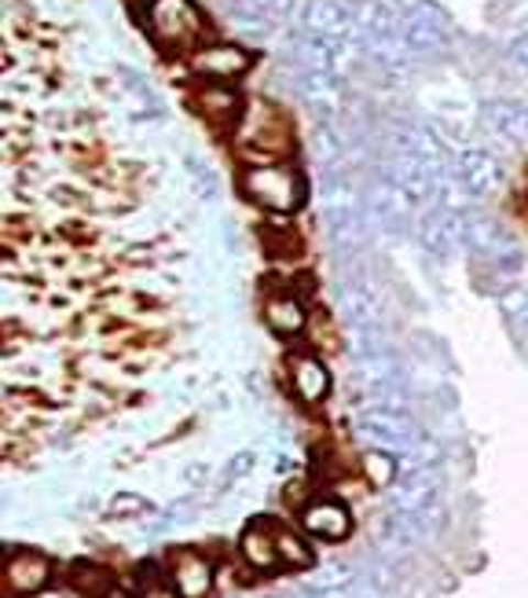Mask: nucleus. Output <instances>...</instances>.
Returning a JSON list of instances; mask_svg holds the SVG:
<instances>
[{
    "label": "nucleus",
    "mask_w": 528,
    "mask_h": 598,
    "mask_svg": "<svg viewBox=\"0 0 528 598\" xmlns=\"http://www.w3.org/2000/svg\"><path fill=\"white\" fill-rule=\"evenodd\" d=\"M352 37L360 41V48L385 70H400L411 59V48L404 41L400 12L385 0H360L356 4V26Z\"/></svg>",
    "instance_id": "1"
},
{
    "label": "nucleus",
    "mask_w": 528,
    "mask_h": 598,
    "mask_svg": "<svg viewBox=\"0 0 528 598\" xmlns=\"http://www.w3.org/2000/svg\"><path fill=\"white\" fill-rule=\"evenodd\" d=\"M242 191H246L257 206L275 210V213L297 210V206H301V195H305L301 177L283 166H253L246 177H242Z\"/></svg>",
    "instance_id": "2"
},
{
    "label": "nucleus",
    "mask_w": 528,
    "mask_h": 598,
    "mask_svg": "<svg viewBox=\"0 0 528 598\" xmlns=\"http://www.w3.org/2000/svg\"><path fill=\"white\" fill-rule=\"evenodd\" d=\"M400 26L411 56H433L448 45V19L429 0H400Z\"/></svg>",
    "instance_id": "3"
},
{
    "label": "nucleus",
    "mask_w": 528,
    "mask_h": 598,
    "mask_svg": "<svg viewBox=\"0 0 528 598\" xmlns=\"http://www.w3.org/2000/svg\"><path fill=\"white\" fill-rule=\"evenodd\" d=\"M151 30L165 48H187L206 34V23L191 0H154Z\"/></svg>",
    "instance_id": "4"
},
{
    "label": "nucleus",
    "mask_w": 528,
    "mask_h": 598,
    "mask_svg": "<svg viewBox=\"0 0 528 598\" xmlns=\"http://www.w3.org/2000/svg\"><path fill=\"white\" fill-rule=\"evenodd\" d=\"M352 26H356V8H349L345 0H308L301 15V34L327 41L334 48L349 45Z\"/></svg>",
    "instance_id": "5"
},
{
    "label": "nucleus",
    "mask_w": 528,
    "mask_h": 598,
    "mask_svg": "<svg viewBox=\"0 0 528 598\" xmlns=\"http://www.w3.org/2000/svg\"><path fill=\"white\" fill-rule=\"evenodd\" d=\"M52 580V562L37 551H11L4 562V587L11 598H26L44 591Z\"/></svg>",
    "instance_id": "6"
},
{
    "label": "nucleus",
    "mask_w": 528,
    "mask_h": 598,
    "mask_svg": "<svg viewBox=\"0 0 528 598\" xmlns=\"http://www.w3.org/2000/svg\"><path fill=\"white\" fill-rule=\"evenodd\" d=\"M301 521H305V529L312 532V536L319 540H330V543H338V540H345L349 532H352V518H349V507L345 503H338V499H308L305 510H301Z\"/></svg>",
    "instance_id": "7"
},
{
    "label": "nucleus",
    "mask_w": 528,
    "mask_h": 598,
    "mask_svg": "<svg viewBox=\"0 0 528 598\" xmlns=\"http://www.w3.org/2000/svg\"><path fill=\"white\" fill-rule=\"evenodd\" d=\"M418 239H422V246L433 250V254H451L455 246L466 243V217L440 206V210L426 213L422 221H418Z\"/></svg>",
    "instance_id": "8"
},
{
    "label": "nucleus",
    "mask_w": 528,
    "mask_h": 598,
    "mask_svg": "<svg viewBox=\"0 0 528 598\" xmlns=\"http://www.w3.org/2000/svg\"><path fill=\"white\" fill-rule=\"evenodd\" d=\"M294 12V0H239L231 8V23L242 34H264L272 26H283Z\"/></svg>",
    "instance_id": "9"
},
{
    "label": "nucleus",
    "mask_w": 528,
    "mask_h": 598,
    "mask_svg": "<svg viewBox=\"0 0 528 598\" xmlns=\"http://www.w3.org/2000/svg\"><path fill=\"white\" fill-rule=\"evenodd\" d=\"M290 383L294 394L305 400V405H319L330 394V372L327 364L312 353H297L290 356Z\"/></svg>",
    "instance_id": "10"
},
{
    "label": "nucleus",
    "mask_w": 528,
    "mask_h": 598,
    "mask_svg": "<svg viewBox=\"0 0 528 598\" xmlns=\"http://www.w3.org/2000/svg\"><path fill=\"white\" fill-rule=\"evenodd\" d=\"M173 584L184 598H206L213 587V565L206 554L198 551H180L173 558Z\"/></svg>",
    "instance_id": "11"
},
{
    "label": "nucleus",
    "mask_w": 528,
    "mask_h": 598,
    "mask_svg": "<svg viewBox=\"0 0 528 598\" xmlns=\"http://www.w3.org/2000/svg\"><path fill=\"white\" fill-rule=\"evenodd\" d=\"M455 177L462 180V188L470 195H488L503 184V169H499V162L492 155H484V151H466V155H459Z\"/></svg>",
    "instance_id": "12"
},
{
    "label": "nucleus",
    "mask_w": 528,
    "mask_h": 598,
    "mask_svg": "<svg viewBox=\"0 0 528 598\" xmlns=\"http://www.w3.org/2000/svg\"><path fill=\"white\" fill-rule=\"evenodd\" d=\"M484 125L506 144H528V107L517 103H488L484 107Z\"/></svg>",
    "instance_id": "13"
},
{
    "label": "nucleus",
    "mask_w": 528,
    "mask_h": 598,
    "mask_svg": "<svg viewBox=\"0 0 528 598\" xmlns=\"http://www.w3.org/2000/svg\"><path fill=\"white\" fill-rule=\"evenodd\" d=\"M264 320H268V328L275 334H283V339H294V334L305 331V306L301 298H297L294 290L286 294H275V298H268V306H264Z\"/></svg>",
    "instance_id": "14"
},
{
    "label": "nucleus",
    "mask_w": 528,
    "mask_h": 598,
    "mask_svg": "<svg viewBox=\"0 0 528 598\" xmlns=\"http://www.w3.org/2000/svg\"><path fill=\"white\" fill-rule=\"evenodd\" d=\"M195 70L206 78H239L242 70H250V56L235 45H213L195 56Z\"/></svg>",
    "instance_id": "15"
},
{
    "label": "nucleus",
    "mask_w": 528,
    "mask_h": 598,
    "mask_svg": "<svg viewBox=\"0 0 528 598\" xmlns=\"http://www.w3.org/2000/svg\"><path fill=\"white\" fill-rule=\"evenodd\" d=\"M275 532L279 529L264 525V521H257V525H250L246 532H242L239 551L253 569H275V565H279V543H275Z\"/></svg>",
    "instance_id": "16"
},
{
    "label": "nucleus",
    "mask_w": 528,
    "mask_h": 598,
    "mask_svg": "<svg viewBox=\"0 0 528 598\" xmlns=\"http://www.w3.org/2000/svg\"><path fill=\"white\" fill-rule=\"evenodd\" d=\"M70 587L81 598H107L114 591V576L96 562H77L70 569Z\"/></svg>",
    "instance_id": "17"
},
{
    "label": "nucleus",
    "mask_w": 528,
    "mask_h": 598,
    "mask_svg": "<svg viewBox=\"0 0 528 598\" xmlns=\"http://www.w3.org/2000/svg\"><path fill=\"white\" fill-rule=\"evenodd\" d=\"M275 543H279V565H294V569H308V565H312V551H308L305 540H297L294 532L279 529L275 532Z\"/></svg>",
    "instance_id": "18"
},
{
    "label": "nucleus",
    "mask_w": 528,
    "mask_h": 598,
    "mask_svg": "<svg viewBox=\"0 0 528 598\" xmlns=\"http://www.w3.org/2000/svg\"><path fill=\"white\" fill-rule=\"evenodd\" d=\"M363 474H367L371 485H393V474H396V463L389 452L382 449H371L367 455H363Z\"/></svg>",
    "instance_id": "19"
},
{
    "label": "nucleus",
    "mask_w": 528,
    "mask_h": 598,
    "mask_svg": "<svg viewBox=\"0 0 528 598\" xmlns=\"http://www.w3.org/2000/svg\"><path fill=\"white\" fill-rule=\"evenodd\" d=\"M202 111L209 118H228L235 114V96L224 92V89H206L202 92Z\"/></svg>",
    "instance_id": "20"
},
{
    "label": "nucleus",
    "mask_w": 528,
    "mask_h": 598,
    "mask_svg": "<svg viewBox=\"0 0 528 598\" xmlns=\"http://www.w3.org/2000/svg\"><path fill=\"white\" fill-rule=\"evenodd\" d=\"M499 306H503V312H506V317H510L514 323L528 320V290H506Z\"/></svg>",
    "instance_id": "21"
},
{
    "label": "nucleus",
    "mask_w": 528,
    "mask_h": 598,
    "mask_svg": "<svg viewBox=\"0 0 528 598\" xmlns=\"http://www.w3.org/2000/svg\"><path fill=\"white\" fill-rule=\"evenodd\" d=\"M140 598H184L180 591H176V584L169 580H162V576H143V584H140Z\"/></svg>",
    "instance_id": "22"
},
{
    "label": "nucleus",
    "mask_w": 528,
    "mask_h": 598,
    "mask_svg": "<svg viewBox=\"0 0 528 598\" xmlns=\"http://www.w3.org/2000/svg\"><path fill=\"white\" fill-rule=\"evenodd\" d=\"M264 243H268L272 254H279V257L297 254V235L294 232H283L279 235V228H268V232H264Z\"/></svg>",
    "instance_id": "23"
},
{
    "label": "nucleus",
    "mask_w": 528,
    "mask_h": 598,
    "mask_svg": "<svg viewBox=\"0 0 528 598\" xmlns=\"http://www.w3.org/2000/svg\"><path fill=\"white\" fill-rule=\"evenodd\" d=\"M110 507H114V514H121V518H125V514H136V510H151L140 496H118Z\"/></svg>",
    "instance_id": "24"
},
{
    "label": "nucleus",
    "mask_w": 528,
    "mask_h": 598,
    "mask_svg": "<svg viewBox=\"0 0 528 598\" xmlns=\"http://www.w3.org/2000/svg\"><path fill=\"white\" fill-rule=\"evenodd\" d=\"M514 59L521 63V67H528V37H521V41L514 45Z\"/></svg>",
    "instance_id": "25"
},
{
    "label": "nucleus",
    "mask_w": 528,
    "mask_h": 598,
    "mask_svg": "<svg viewBox=\"0 0 528 598\" xmlns=\"http://www.w3.org/2000/svg\"><path fill=\"white\" fill-rule=\"evenodd\" d=\"M290 598H334V595H327V591H301V595H290Z\"/></svg>",
    "instance_id": "26"
}]
</instances>
